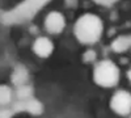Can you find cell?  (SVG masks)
I'll list each match as a JSON object with an SVG mask.
<instances>
[{"label": "cell", "mask_w": 131, "mask_h": 118, "mask_svg": "<svg viewBox=\"0 0 131 118\" xmlns=\"http://www.w3.org/2000/svg\"><path fill=\"white\" fill-rule=\"evenodd\" d=\"M102 31L104 24L101 18L92 13H85L80 16L73 26L75 37L84 45H92L100 41Z\"/></svg>", "instance_id": "cell-1"}, {"label": "cell", "mask_w": 131, "mask_h": 118, "mask_svg": "<svg viewBox=\"0 0 131 118\" xmlns=\"http://www.w3.org/2000/svg\"><path fill=\"white\" fill-rule=\"evenodd\" d=\"M110 108L121 115L131 113V93L127 91H117L110 100Z\"/></svg>", "instance_id": "cell-3"}, {"label": "cell", "mask_w": 131, "mask_h": 118, "mask_svg": "<svg viewBox=\"0 0 131 118\" xmlns=\"http://www.w3.org/2000/svg\"><path fill=\"white\" fill-rule=\"evenodd\" d=\"M26 80V71L23 70V68H20L15 72L13 75V81L16 84H24V81Z\"/></svg>", "instance_id": "cell-8"}, {"label": "cell", "mask_w": 131, "mask_h": 118, "mask_svg": "<svg viewBox=\"0 0 131 118\" xmlns=\"http://www.w3.org/2000/svg\"><path fill=\"white\" fill-rule=\"evenodd\" d=\"M97 59V54H96V51L93 50H86L84 52V55H83V60L85 63H92Z\"/></svg>", "instance_id": "cell-9"}, {"label": "cell", "mask_w": 131, "mask_h": 118, "mask_svg": "<svg viewBox=\"0 0 131 118\" xmlns=\"http://www.w3.org/2000/svg\"><path fill=\"white\" fill-rule=\"evenodd\" d=\"M131 47V36H121L113 41L112 49L115 52H123Z\"/></svg>", "instance_id": "cell-6"}, {"label": "cell", "mask_w": 131, "mask_h": 118, "mask_svg": "<svg viewBox=\"0 0 131 118\" xmlns=\"http://www.w3.org/2000/svg\"><path fill=\"white\" fill-rule=\"evenodd\" d=\"M130 118H131V117H130Z\"/></svg>", "instance_id": "cell-14"}, {"label": "cell", "mask_w": 131, "mask_h": 118, "mask_svg": "<svg viewBox=\"0 0 131 118\" xmlns=\"http://www.w3.org/2000/svg\"><path fill=\"white\" fill-rule=\"evenodd\" d=\"M127 78H128V79H130V81H131V70L127 72Z\"/></svg>", "instance_id": "cell-13"}, {"label": "cell", "mask_w": 131, "mask_h": 118, "mask_svg": "<svg viewBox=\"0 0 131 118\" xmlns=\"http://www.w3.org/2000/svg\"><path fill=\"white\" fill-rule=\"evenodd\" d=\"M10 113L8 110H0V118H9Z\"/></svg>", "instance_id": "cell-12"}, {"label": "cell", "mask_w": 131, "mask_h": 118, "mask_svg": "<svg viewBox=\"0 0 131 118\" xmlns=\"http://www.w3.org/2000/svg\"><path fill=\"white\" fill-rule=\"evenodd\" d=\"M119 76H121V72H119L118 66L109 59L98 62L94 66L93 79L94 83L98 84L100 87L104 88L115 87L119 81Z\"/></svg>", "instance_id": "cell-2"}, {"label": "cell", "mask_w": 131, "mask_h": 118, "mask_svg": "<svg viewBox=\"0 0 131 118\" xmlns=\"http://www.w3.org/2000/svg\"><path fill=\"white\" fill-rule=\"evenodd\" d=\"M66 26V18L60 12L52 10L45 18V28L51 34H59Z\"/></svg>", "instance_id": "cell-4"}, {"label": "cell", "mask_w": 131, "mask_h": 118, "mask_svg": "<svg viewBox=\"0 0 131 118\" xmlns=\"http://www.w3.org/2000/svg\"><path fill=\"white\" fill-rule=\"evenodd\" d=\"M54 50V45L51 39L47 37H38L34 44H33V51L39 57V58H47L51 55V52Z\"/></svg>", "instance_id": "cell-5"}, {"label": "cell", "mask_w": 131, "mask_h": 118, "mask_svg": "<svg viewBox=\"0 0 131 118\" xmlns=\"http://www.w3.org/2000/svg\"><path fill=\"white\" fill-rule=\"evenodd\" d=\"M12 100V89L8 85H0V106H4Z\"/></svg>", "instance_id": "cell-7"}, {"label": "cell", "mask_w": 131, "mask_h": 118, "mask_svg": "<svg viewBox=\"0 0 131 118\" xmlns=\"http://www.w3.org/2000/svg\"><path fill=\"white\" fill-rule=\"evenodd\" d=\"M66 4H67L68 7H71V8H73V7L78 5V0H66Z\"/></svg>", "instance_id": "cell-11"}, {"label": "cell", "mask_w": 131, "mask_h": 118, "mask_svg": "<svg viewBox=\"0 0 131 118\" xmlns=\"http://www.w3.org/2000/svg\"><path fill=\"white\" fill-rule=\"evenodd\" d=\"M93 2L100 4V5H104V7H110V5L115 4L118 0H93Z\"/></svg>", "instance_id": "cell-10"}]
</instances>
